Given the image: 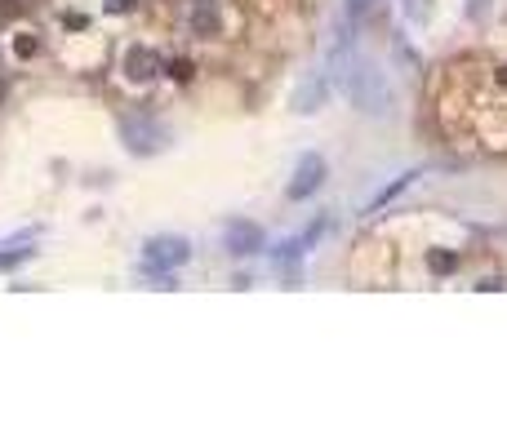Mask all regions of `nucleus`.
Instances as JSON below:
<instances>
[{
  "label": "nucleus",
  "mask_w": 507,
  "mask_h": 444,
  "mask_svg": "<svg viewBox=\"0 0 507 444\" xmlns=\"http://www.w3.org/2000/svg\"><path fill=\"white\" fill-rule=\"evenodd\" d=\"M334 80H338V89L356 102V112H365V116H392V85H388L383 71H374L365 63V58L352 54V63L338 71Z\"/></svg>",
  "instance_id": "obj_1"
},
{
  "label": "nucleus",
  "mask_w": 507,
  "mask_h": 444,
  "mask_svg": "<svg viewBox=\"0 0 507 444\" xmlns=\"http://www.w3.org/2000/svg\"><path fill=\"white\" fill-rule=\"evenodd\" d=\"M125 71L134 80H152L156 71H161V54H152V49H129L125 54Z\"/></svg>",
  "instance_id": "obj_8"
},
{
  "label": "nucleus",
  "mask_w": 507,
  "mask_h": 444,
  "mask_svg": "<svg viewBox=\"0 0 507 444\" xmlns=\"http://www.w3.org/2000/svg\"><path fill=\"white\" fill-rule=\"evenodd\" d=\"M454 267V254H432V271H450Z\"/></svg>",
  "instance_id": "obj_12"
},
{
  "label": "nucleus",
  "mask_w": 507,
  "mask_h": 444,
  "mask_svg": "<svg viewBox=\"0 0 507 444\" xmlns=\"http://www.w3.org/2000/svg\"><path fill=\"white\" fill-rule=\"evenodd\" d=\"M414 178H418V169H409V174H396V178H392V183H388V187H383V191H379V196H374V200H369V209H365V213H374V209H383V205H392V200H396V196H401V191H405L409 183H414Z\"/></svg>",
  "instance_id": "obj_9"
},
{
  "label": "nucleus",
  "mask_w": 507,
  "mask_h": 444,
  "mask_svg": "<svg viewBox=\"0 0 507 444\" xmlns=\"http://www.w3.org/2000/svg\"><path fill=\"white\" fill-rule=\"evenodd\" d=\"M325 174H330L325 155H321V151H307L303 160H298L294 178H289V200H307V196H316L321 183H325Z\"/></svg>",
  "instance_id": "obj_4"
},
{
  "label": "nucleus",
  "mask_w": 507,
  "mask_h": 444,
  "mask_svg": "<svg viewBox=\"0 0 507 444\" xmlns=\"http://www.w3.org/2000/svg\"><path fill=\"white\" fill-rule=\"evenodd\" d=\"M191 262V245L183 236H156L142 245V271L147 275H161V280L174 289V280H169V271H178V267H187Z\"/></svg>",
  "instance_id": "obj_2"
},
{
  "label": "nucleus",
  "mask_w": 507,
  "mask_h": 444,
  "mask_svg": "<svg viewBox=\"0 0 507 444\" xmlns=\"http://www.w3.org/2000/svg\"><path fill=\"white\" fill-rule=\"evenodd\" d=\"M330 98V71H316V76L307 80L303 89H298V112H321V102Z\"/></svg>",
  "instance_id": "obj_7"
},
{
  "label": "nucleus",
  "mask_w": 507,
  "mask_h": 444,
  "mask_svg": "<svg viewBox=\"0 0 507 444\" xmlns=\"http://www.w3.org/2000/svg\"><path fill=\"white\" fill-rule=\"evenodd\" d=\"M405 14H409V22H427L432 18V0H405Z\"/></svg>",
  "instance_id": "obj_11"
},
{
  "label": "nucleus",
  "mask_w": 507,
  "mask_h": 444,
  "mask_svg": "<svg viewBox=\"0 0 507 444\" xmlns=\"http://www.w3.org/2000/svg\"><path fill=\"white\" fill-rule=\"evenodd\" d=\"M134 0H107V14H120V9H129Z\"/></svg>",
  "instance_id": "obj_13"
},
{
  "label": "nucleus",
  "mask_w": 507,
  "mask_h": 444,
  "mask_svg": "<svg viewBox=\"0 0 507 444\" xmlns=\"http://www.w3.org/2000/svg\"><path fill=\"white\" fill-rule=\"evenodd\" d=\"M303 254H307L303 236H298V240H285V245H281V249H276V254H272V262H276V271H281V275H285L289 284L298 280V262H303Z\"/></svg>",
  "instance_id": "obj_6"
},
{
  "label": "nucleus",
  "mask_w": 507,
  "mask_h": 444,
  "mask_svg": "<svg viewBox=\"0 0 507 444\" xmlns=\"http://www.w3.org/2000/svg\"><path fill=\"white\" fill-rule=\"evenodd\" d=\"M191 27L205 31V36H214V31H219V14H214V9H196V14H191Z\"/></svg>",
  "instance_id": "obj_10"
},
{
  "label": "nucleus",
  "mask_w": 507,
  "mask_h": 444,
  "mask_svg": "<svg viewBox=\"0 0 507 444\" xmlns=\"http://www.w3.org/2000/svg\"><path fill=\"white\" fill-rule=\"evenodd\" d=\"M223 245H227V254H236V258H254V254H263V245H267V236H263V227H258V222H245V218H236V222H227V231H223Z\"/></svg>",
  "instance_id": "obj_5"
},
{
  "label": "nucleus",
  "mask_w": 507,
  "mask_h": 444,
  "mask_svg": "<svg viewBox=\"0 0 507 444\" xmlns=\"http://www.w3.org/2000/svg\"><path fill=\"white\" fill-rule=\"evenodd\" d=\"M120 138H125V147L134 151V155H152V151L165 147V129L152 125V120H142V116L120 120Z\"/></svg>",
  "instance_id": "obj_3"
}]
</instances>
